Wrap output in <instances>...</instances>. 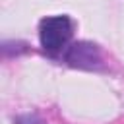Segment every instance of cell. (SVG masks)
Instances as JSON below:
<instances>
[{"mask_svg":"<svg viewBox=\"0 0 124 124\" xmlns=\"http://www.w3.org/2000/svg\"><path fill=\"white\" fill-rule=\"evenodd\" d=\"M16 124H45L37 114H21L16 118Z\"/></svg>","mask_w":124,"mask_h":124,"instance_id":"3","label":"cell"},{"mask_svg":"<svg viewBox=\"0 0 124 124\" xmlns=\"http://www.w3.org/2000/svg\"><path fill=\"white\" fill-rule=\"evenodd\" d=\"M72 37V21L68 16H50L39 23L41 46L48 54H58Z\"/></svg>","mask_w":124,"mask_h":124,"instance_id":"1","label":"cell"},{"mask_svg":"<svg viewBox=\"0 0 124 124\" xmlns=\"http://www.w3.org/2000/svg\"><path fill=\"white\" fill-rule=\"evenodd\" d=\"M66 62L74 68H81V70H93L99 68L103 58H101V50L97 45L93 43H74L68 52H66Z\"/></svg>","mask_w":124,"mask_h":124,"instance_id":"2","label":"cell"}]
</instances>
